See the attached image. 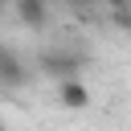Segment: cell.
<instances>
[{
	"instance_id": "obj_1",
	"label": "cell",
	"mask_w": 131,
	"mask_h": 131,
	"mask_svg": "<svg viewBox=\"0 0 131 131\" xmlns=\"http://www.w3.org/2000/svg\"><path fill=\"white\" fill-rule=\"evenodd\" d=\"M37 70H41V74H53L57 82H66V78H78L82 57L70 53V49H45V53L37 57Z\"/></svg>"
},
{
	"instance_id": "obj_2",
	"label": "cell",
	"mask_w": 131,
	"mask_h": 131,
	"mask_svg": "<svg viewBox=\"0 0 131 131\" xmlns=\"http://www.w3.org/2000/svg\"><path fill=\"white\" fill-rule=\"evenodd\" d=\"M12 12H16V20H20L25 29L41 33V29H49V16H53V0H12Z\"/></svg>"
},
{
	"instance_id": "obj_3",
	"label": "cell",
	"mask_w": 131,
	"mask_h": 131,
	"mask_svg": "<svg viewBox=\"0 0 131 131\" xmlns=\"http://www.w3.org/2000/svg\"><path fill=\"white\" fill-rule=\"evenodd\" d=\"M33 78V70H29V61L16 53V49H8V45H0V86H25Z\"/></svg>"
},
{
	"instance_id": "obj_4",
	"label": "cell",
	"mask_w": 131,
	"mask_h": 131,
	"mask_svg": "<svg viewBox=\"0 0 131 131\" xmlns=\"http://www.w3.org/2000/svg\"><path fill=\"white\" fill-rule=\"evenodd\" d=\"M57 102L66 111H86L90 106V86L82 78H66V82H57Z\"/></svg>"
},
{
	"instance_id": "obj_5",
	"label": "cell",
	"mask_w": 131,
	"mask_h": 131,
	"mask_svg": "<svg viewBox=\"0 0 131 131\" xmlns=\"http://www.w3.org/2000/svg\"><path fill=\"white\" fill-rule=\"evenodd\" d=\"M111 20H115L119 29H127V33H131V8H119V12H111Z\"/></svg>"
},
{
	"instance_id": "obj_6",
	"label": "cell",
	"mask_w": 131,
	"mask_h": 131,
	"mask_svg": "<svg viewBox=\"0 0 131 131\" xmlns=\"http://www.w3.org/2000/svg\"><path fill=\"white\" fill-rule=\"evenodd\" d=\"M98 0H66V8H74V12H86V8H94Z\"/></svg>"
},
{
	"instance_id": "obj_7",
	"label": "cell",
	"mask_w": 131,
	"mask_h": 131,
	"mask_svg": "<svg viewBox=\"0 0 131 131\" xmlns=\"http://www.w3.org/2000/svg\"><path fill=\"white\" fill-rule=\"evenodd\" d=\"M98 4H106L111 12H119V8H131V0H98Z\"/></svg>"
},
{
	"instance_id": "obj_8",
	"label": "cell",
	"mask_w": 131,
	"mask_h": 131,
	"mask_svg": "<svg viewBox=\"0 0 131 131\" xmlns=\"http://www.w3.org/2000/svg\"><path fill=\"white\" fill-rule=\"evenodd\" d=\"M0 8H12V0H0Z\"/></svg>"
},
{
	"instance_id": "obj_9",
	"label": "cell",
	"mask_w": 131,
	"mask_h": 131,
	"mask_svg": "<svg viewBox=\"0 0 131 131\" xmlns=\"http://www.w3.org/2000/svg\"><path fill=\"white\" fill-rule=\"evenodd\" d=\"M0 131H8V127H4V123H0Z\"/></svg>"
}]
</instances>
